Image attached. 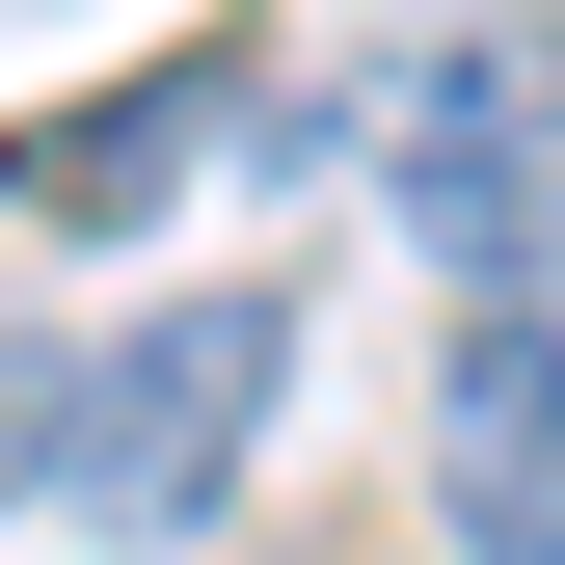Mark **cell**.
<instances>
[{
  "label": "cell",
  "instance_id": "6da1fadb",
  "mask_svg": "<svg viewBox=\"0 0 565 565\" xmlns=\"http://www.w3.org/2000/svg\"><path fill=\"white\" fill-rule=\"evenodd\" d=\"M350 162H377V216L431 243L458 297H539V243H565V108H539L484 28H404L377 82H350Z\"/></svg>",
  "mask_w": 565,
  "mask_h": 565
},
{
  "label": "cell",
  "instance_id": "7a4b0ae2",
  "mask_svg": "<svg viewBox=\"0 0 565 565\" xmlns=\"http://www.w3.org/2000/svg\"><path fill=\"white\" fill-rule=\"evenodd\" d=\"M269 377H297V323H269V297H162L108 377H54V512H108V539H216Z\"/></svg>",
  "mask_w": 565,
  "mask_h": 565
},
{
  "label": "cell",
  "instance_id": "3957f363",
  "mask_svg": "<svg viewBox=\"0 0 565 565\" xmlns=\"http://www.w3.org/2000/svg\"><path fill=\"white\" fill-rule=\"evenodd\" d=\"M431 512L484 565H565V323L539 297H458V377H431Z\"/></svg>",
  "mask_w": 565,
  "mask_h": 565
},
{
  "label": "cell",
  "instance_id": "277c9868",
  "mask_svg": "<svg viewBox=\"0 0 565 565\" xmlns=\"http://www.w3.org/2000/svg\"><path fill=\"white\" fill-rule=\"evenodd\" d=\"M189 135H216V54H189V82H135V108H54V135H0V189H82V216H108V189H162Z\"/></svg>",
  "mask_w": 565,
  "mask_h": 565
},
{
  "label": "cell",
  "instance_id": "5b68a950",
  "mask_svg": "<svg viewBox=\"0 0 565 565\" xmlns=\"http://www.w3.org/2000/svg\"><path fill=\"white\" fill-rule=\"evenodd\" d=\"M28 484H54V350L0 323V512H28Z\"/></svg>",
  "mask_w": 565,
  "mask_h": 565
},
{
  "label": "cell",
  "instance_id": "8992f818",
  "mask_svg": "<svg viewBox=\"0 0 565 565\" xmlns=\"http://www.w3.org/2000/svg\"><path fill=\"white\" fill-rule=\"evenodd\" d=\"M539 28H565V0H539Z\"/></svg>",
  "mask_w": 565,
  "mask_h": 565
}]
</instances>
